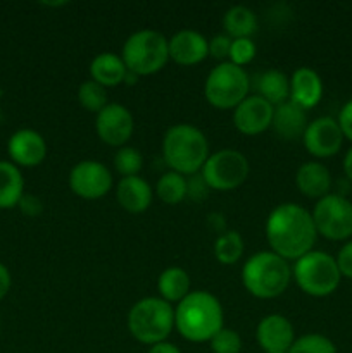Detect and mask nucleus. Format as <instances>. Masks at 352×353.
Masks as SVG:
<instances>
[{
	"instance_id": "nucleus-1",
	"label": "nucleus",
	"mask_w": 352,
	"mask_h": 353,
	"mask_svg": "<svg viewBox=\"0 0 352 353\" xmlns=\"http://www.w3.org/2000/svg\"><path fill=\"white\" fill-rule=\"evenodd\" d=\"M316 236L313 214L299 203H280L266 221V238L271 252L285 261H297L313 250Z\"/></svg>"
},
{
	"instance_id": "nucleus-2",
	"label": "nucleus",
	"mask_w": 352,
	"mask_h": 353,
	"mask_svg": "<svg viewBox=\"0 0 352 353\" xmlns=\"http://www.w3.org/2000/svg\"><path fill=\"white\" fill-rule=\"evenodd\" d=\"M175 327L192 343L211 341L223 330V307L209 292H190L175 309Z\"/></svg>"
},
{
	"instance_id": "nucleus-3",
	"label": "nucleus",
	"mask_w": 352,
	"mask_h": 353,
	"mask_svg": "<svg viewBox=\"0 0 352 353\" xmlns=\"http://www.w3.org/2000/svg\"><path fill=\"white\" fill-rule=\"evenodd\" d=\"M162 157L171 171L195 174L209 157V143L199 128L192 124H175L162 138Z\"/></svg>"
},
{
	"instance_id": "nucleus-4",
	"label": "nucleus",
	"mask_w": 352,
	"mask_h": 353,
	"mask_svg": "<svg viewBox=\"0 0 352 353\" xmlns=\"http://www.w3.org/2000/svg\"><path fill=\"white\" fill-rule=\"evenodd\" d=\"M292 269L275 252H257L242 268V283L257 299H275L290 285Z\"/></svg>"
},
{
	"instance_id": "nucleus-5",
	"label": "nucleus",
	"mask_w": 352,
	"mask_h": 353,
	"mask_svg": "<svg viewBox=\"0 0 352 353\" xmlns=\"http://www.w3.org/2000/svg\"><path fill=\"white\" fill-rule=\"evenodd\" d=\"M175 327V309L161 296H147L135 303L128 312V331L144 345L166 341Z\"/></svg>"
},
{
	"instance_id": "nucleus-6",
	"label": "nucleus",
	"mask_w": 352,
	"mask_h": 353,
	"mask_svg": "<svg viewBox=\"0 0 352 353\" xmlns=\"http://www.w3.org/2000/svg\"><path fill=\"white\" fill-rule=\"evenodd\" d=\"M124 65L137 76L161 71L169 59L168 38L155 30H138L126 38L121 52Z\"/></svg>"
},
{
	"instance_id": "nucleus-7",
	"label": "nucleus",
	"mask_w": 352,
	"mask_h": 353,
	"mask_svg": "<svg viewBox=\"0 0 352 353\" xmlns=\"http://www.w3.org/2000/svg\"><path fill=\"white\" fill-rule=\"evenodd\" d=\"M292 276L304 293L317 299L331 295L342 279L335 257L320 250H311L297 259Z\"/></svg>"
},
{
	"instance_id": "nucleus-8",
	"label": "nucleus",
	"mask_w": 352,
	"mask_h": 353,
	"mask_svg": "<svg viewBox=\"0 0 352 353\" xmlns=\"http://www.w3.org/2000/svg\"><path fill=\"white\" fill-rule=\"evenodd\" d=\"M248 88L251 79L245 69L226 61L211 69L204 85V95L216 109H235L242 100L247 99Z\"/></svg>"
},
{
	"instance_id": "nucleus-9",
	"label": "nucleus",
	"mask_w": 352,
	"mask_h": 353,
	"mask_svg": "<svg viewBox=\"0 0 352 353\" xmlns=\"http://www.w3.org/2000/svg\"><path fill=\"white\" fill-rule=\"evenodd\" d=\"M314 226L317 234L331 241L349 240L352 236V202L338 193H328L314 205Z\"/></svg>"
},
{
	"instance_id": "nucleus-10",
	"label": "nucleus",
	"mask_w": 352,
	"mask_h": 353,
	"mask_svg": "<svg viewBox=\"0 0 352 353\" xmlns=\"http://www.w3.org/2000/svg\"><path fill=\"white\" fill-rule=\"evenodd\" d=\"M248 169L251 165L242 152L235 148H223L207 157L200 174L204 176L211 190L228 192L238 188L247 179Z\"/></svg>"
},
{
	"instance_id": "nucleus-11",
	"label": "nucleus",
	"mask_w": 352,
	"mask_h": 353,
	"mask_svg": "<svg viewBox=\"0 0 352 353\" xmlns=\"http://www.w3.org/2000/svg\"><path fill=\"white\" fill-rule=\"evenodd\" d=\"M113 186V174L99 161H81L69 172V188L85 200L102 199Z\"/></svg>"
},
{
	"instance_id": "nucleus-12",
	"label": "nucleus",
	"mask_w": 352,
	"mask_h": 353,
	"mask_svg": "<svg viewBox=\"0 0 352 353\" xmlns=\"http://www.w3.org/2000/svg\"><path fill=\"white\" fill-rule=\"evenodd\" d=\"M302 140L304 147L311 155L317 159H328L338 154V150L342 148L344 133H342L337 119L323 116L307 124Z\"/></svg>"
},
{
	"instance_id": "nucleus-13",
	"label": "nucleus",
	"mask_w": 352,
	"mask_h": 353,
	"mask_svg": "<svg viewBox=\"0 0 352 353\" xmlns=\"http://www.w3.org/2000/svg\"><path fill=\"white\" fill-rule=\"evenodd\" d=\"M95 130L104 143L110 145V147H123L133 134V116L121 103H107L97 114Z\"/></svg>"
},
{
	"instance_id": "nucleus-14",
	"label": "nucleus",
	"mask_w": 352,
	"mask_h": 353,
	"mask_svg": "<svg viewBox=\"0 0 352 353\" xmlns=\"http://www.w3.org/2000/svg\"><path fill=\"white\" fill-rule=\"evenodd\" d=\"M275 107L259 95L247 97L233 110V124L240 133L259 134L271 126Z\"/></svg>"
},
{
	"instance_id": "nucleus-15",
	"label": "nucleus",
	"mask_w": 352,
	"mask_h": 353,
	"mask_svg": "<svg viewBox=\"0 0 352 353\" xmlns=\"http://www.w3.org/2000/svg\"><path fill=\"white\" fill-rule=\"evenodd\" d=\"M255 338L264 353H286L295 341L292 323L282 314L262 317L255 330Z\"/></svg>"
},
{
	"instance_id": "nucleus-16",
	"label": "nucleus",
	"mask_w": 352,
	"mask_h": 353,
	"mask_svg": "<svg viewBox=\"0 0 352 353\" xmlns=\"http://www.w3.org/2000/svg\"><path fill=\"white\" fill-rule=\"evenodd\" d=\"M169 59L182 65L199 64L209 55V40L195 30H179L168 40Z\"/></svg>"
},
{
	"instance_id": "nucleus-17",
	"label": "nucleus",
	"mask_w": 352,
	"mask_h": 353,
	"mask_svg": "<svg viewBox=\"0 0 352 353\" xmlns=\"http://www.w3.org/2000/svg\"><path fill=\"white\" fill-rule=\"evenodd\" d=\"M7 150L12 159V164L33 168L43 162L47 155V143L38 131L19 130L9 138Z\"/></svg>"
},
{
	"instance_id": "nucleus-18",
	"label": "nucleus",
	"mask_w": 352,
	"mask_h": 353,
	"mask_svg": "<svg viewBox=\"0 0 352 353\" xmlns=\"http://www.w3.org/2000/svg\"><path fill=\"white\" fill-rule=\"evenodd\" d=\"M323 97V81L320 74L311 68H299L290 78V100L302 107L313 109Z\"/></svg>"
},
{
	"instance_id": "nucleus-19",
	"label": "nucleus",
	"mask_w": 352,
	"mask_h": 353,
	"mask_svg": "<svg viewBox=\"0 0 352 353\" xmlns=\"http://www.w3.org/2000/svg\"><path fill=\"white\" fill-rule=\"evenodd\" d=\"M307 124H309V121H307L306 110L293 103L292 100H286V102L275 107L271 126L283 140L302 138Z\"/></svg>"
},
{
	"instance_id": "nucleus-20",
	"label": "nucleus",
	"mask_w": 352,
	"mask_h": 353,
	"mask_svg": "<svg viewBox=\"0 0 352 353\" xmlns=\"http://www.w3.org/2000/svg\"><path fill=\"white\" fill-rule=\"evenodd\" d=\"M295 185L300 190V193H304L309 199L320 200L330 193L333 181H331V174L326 165L316 161H309L304 162L297 169Z\"/></svg>"
},
{
	"instance_id": "nucleus-21",
	"label": "nucleus",
	"mask_w": 352,
	"mask_h": 353,
	"mask_svg": "<svg viewBox=\"0 0 352 353\" xmlns=\"http://www.w3.org/2000/svg\"><path fill=\"white\" fill-rule=\"evenodd\" d=\"M152 196L154 193H152L150 185L140 176H128L117 183L116 199L126 212H145L150 207Z\"/></svg>"
},
{
	"instance_id": "nucleus-22",
	"label": "nucleus",
	"mask_w": 352,
	"mask_h": 353,
	"mask_svg": "<svg viewBox=\"0 0 352 353\" xmlns=\"http://www.w3.org/2000/svg\"><path fill=\"white\" fill-rule=\"evenodd\" d=\"M90 74H92L93 81L109 88V86H117L119 83H124L128 69L121 55L114 54V52H102L90 62Z\"/></svg>"
},
{
	"instance_id": "nucleus-23",
	"label": "nucleus",
	"mask_w": 352,
	"mask_h": 353,
	"mask_svg": "<svg viewBox=\"0 0 352 353\" xmlns=\"http://www.w3.org/2000/svg\"><path fill=\"white\" fill-rule=\"evenodd\" d=\"M254 88L257 95L273 107L290 99V78L280 69H268L255 76Z\"/></svg>"
},
{
	"instance_id": "nucleus-24",
	"label": "nucleus",
	"mask_w": 352,
	"mask_h": 353,
	"mask_svg": "<svg viewBox=\"0 0 352 353\" xmlns=\"http://www.w3.org/2000/svg\"><path fill=\"white\" fill-rule=\"evenodd\" d=\"M24 195V179L16 164L0 161V209H10Z\"/></svg>"
},
{
	"instance_id": "nucleus-25",
	"label": "nucleus",
	"mask_w": 352,
	"mask_h": 353,
	"mask_svg": "<svg viewBox=\"0 0 352 353\" xmlns=\"http://www.w3.org/2000/svg\"><path fill=\"white\" fill-rule=\"evenodd\" d=\"M157 292L168 303H179L190 293V276L182 268H168L159 274Z\"/></svg>"
},
{
	"instance_id": "nucleus-26",
	"label": "nucleus",
	"mask_w": 352,
	"mask_h": 353,
	"mask_svg": "<svg viewBox=\"0 0 352 353\" xmlns=\"http://www.w3.org/2000/svg\"><path fill=\"white\" fill-rule=\"evenodd\" d=\"M223 26L230 38H251L257 30V16L245 6H233L223 17Z\"/></svg>"
},
{
	"instance_id": "nucleus-27",
	"label": "nucleus",
	"mask_w": 352,
	"mask_h": 353,
	"mask_svg": "<svg viewBox=\"0 0 352 353\" xmlns=\"http://www.w3.org/2000/svg\"><path fill=\"white\" fill-rule=\"evenodd\" d=\"M155 195L168 205H176L186 199V178L179 172L169 171L164 172L157 179L155 185Z\"/></svg>"
},
{
	"instance_id": "nucleus-28",
	"label": "nucleus",
	"mask_w": 352,
	"mask_h": 353,
	"mask_svg": "<svg viewBox=\"0 0 352 353\" xmlns=\"http://www.w3.org/2000/svg\"><path fill=\"white\" fill-rule=\"evenodd\" d=\"M244 254V240L235 230H226L214 241V257L224 265L235 264Z\"/></svg>"
},
{
	"instance_id": "nucleus-29",
	"label": "nucleus",
	"mask_w": 352,
	"mask_h": 353,
	"mask_svg": "<svg viewBox=\"0 0 352 353\" xmlns=\"http://www.w3.org/2000/svg\"><path fill=\"white\" fill-rule=\"evenodd\" d=\"M78 102L90 112L99 114L107 105V90L106 86L99 85L93 79L83 81L78 88Z\"/></svg>"
},
{
	"instance_id": "nucleus-30",
	"label": "nucleus",
	"mask_w": 352,
	"mask_h": 353,
	"mask_svg": "<svg viewBox=\"0 0 352 353\" xmlns=\"http://www.w3.org/2000/svg\"><path fill=\"white\" fill-rule=\"evenodd\" d=\"M286 353H337V347L330 338L317 333H309L297 338Z\"/></svg>"
},
{
	"instance_id": "nucleus-31",
	"label": "nucleus",
	"mask_w": 352,
	"mask_h": 353,
	"mask_svg": "<svg viewBox=\"0 0 352 353\" xmlns=\"http://www.w3.org/2000/svg\"><path fill=\"white\" fill-rule=\"evenodd\" d=\"M141 165H144V157L135 147H121L114 155V168L119 174H123V178L138 176Z\"/></svg>"
},
{
	"instance_id": "nucleus-32",
	"label": "nucleus",
	"mask_w": 352,
	"mask_h": 353,
	"mask_svg": "<svg viewBox=\"0 0 352 353\" xmlns=\"http://www.w3.org/2000/svg\"><path fill=\"white\" fill-rule=\"evenodd\" d=\"M211 352L213 353H240L242 352V338L235 330L223 327L219 333L213 336L209 341Z\"/></svg>"
},
{
	"instance_id": "nucleus-33",
	"label": "nucleus",
	"mask_w": 352,
	"mask_h": 353,
	"mask_svg": "<svg viewBox=\"0 0 352 353\" xmlns=\"http://www.w3.org/2000/svg\"><path fill=\"white\" fill-rule=\"evenodd\" d=\"M255 43L252 41V38H231V47L230 54H228V59H230L231 64L242 65L248 64L252 59L255 57Z\"/></svg>"
},
{
	"instance_id": "nucleus-34",
	"label": "nucleus",
	"mask_w": 352,
	"mask_h": 353,
	"mask_svg": "<svg viewBox=\"0 0 352 353\" xmlns=\"http://www.w3.org/2000/svg\"><path fill=\"white\" fill-rule=\"evenodd\" d=\"M209 185L206 183L204 176L200 172L195 174H190V178H186V196L193 202H202L209 196Z\"/></svg>"
},
{
	"instance_id": "nucleus-35",
	"label": "nucleus",
	"mask_w": 352,
	"mask_h": 353,
	"mask_svg": "<svg viewBox=\"0 0 352 353\" xmlns=\"http://www.w3.org/2000/svg\"><path fill=\"white\" fill-rule=\"evenodd\" d=\"M230 47L231 38L228 34H216L209 40V55L217 61H223L230 54Z\"/></svg>"
},
{
	"instance_id": "nucleus-36",
	"label": "nucleus",
	"mask_w": 352,
	"mask_h": 353,
	"mask_svg": "<svg viewBox=\"0 0 352 353\" xmlns=\"http://www.w3.org/2000/svg\"><path fill=\"white\" fill-rule=\"evenodd\" d=\"M335 261H337L340 274L344 276V278L352 279V240L347 241V243L338 250V255Z\"/></svg>"
},
{
	"instance_id": "nucleus-37",
	"label": "nucleus",
	"mask_w": 352,
	"mask_h": 353,
	"mask_svg": "<svg viewBox=\"0 0 352 353\" xmlns=\"http://www.w3.org/2000/svg\"><path fill=\"white\" fill-rule=\"evenodd\" d=\"M338 126H340L344 138L352 141V99L344 103V107L338 112Z\"/></svg>"
},
{
	"instance_id": "nucleus-38",
	"label": "nucleus",
	"mask_w": 352,
	"mask_h": 353,
	"mask_svg": "<svg viewBox=\"0 0 352 353\" xmlns=\"http://www.w3.org/2000/svg\"><path fill=\"white\" fill-rule=\"evenodd\" d=\"M17 205H19L21 210H23L24 214H28V216H37V214L41 212V202L33 195H23V199L19 200Z\"/></svg>"
},
{
	"instance_id": "nucleus-39",
	"label": "nucleus",
	"mask_w": 352,
	"mask_h": 353,
	"mask_svg": "<svg viewBox=\"0 0 352 353\" xmlns=\"http://www.w3.org/2000/svg\"><path fill=\"white\" fill-rule=\"evenodd\" d=\"M10 290V272L6 265L0 262V300L9 293Z\"/></svg>"
},
{
	"instance_id": "nucleus-40",
	"label": "nucleus",
	"mask_w": 352,
	"mask_h": 353,
	"mask_svg": "<svg viewBox=\"0 0 352 353\" xmlns=\"http://www.w3.org/2000/svg\"><path fill=\"white\" fill-rule=\"evenodd\" d=\"M148 353H182L176 345L169 343V341H161V343H155L148 348Z\"/></svg>"
},
{
	"instance_id": "nucleus-41",
	"label": "nucleus",
	"mask_w": 352,
	"mask_h": 353,
	"mask_svg": "<svg viewBox=\"0 0 352 353\" xmlns=\"http://www.w3.org/2000/svg\"><path fill=\"white\" fill-rule=\"evenodd\" d=\"M344 172L345 176H347L349 181L352 183V147L349 148V152L344 157Z\"/></svg>"
}]
</instances>
